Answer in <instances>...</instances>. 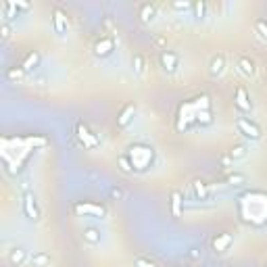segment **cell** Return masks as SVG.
Listing matches in <instances>:
<instances>
[{
  "label": "cell",
  "instance_id": "cell-1",
  "mask_svg": "<svg viewBox=\"0 0 267 267\" xmlns=\"http://www.w3.org/2000/svg\"><path fill=\"white\" fill-rule=\"evenodd\" d=\"M213 103L207 94H198L190 100H184L176 115V129L188 131L196 125H211L213 123Z\"/></svg>",
  "mask_w": 267,
  "mask_h": 267
},
{
  "label": "cell",
  "instance_id": "cell-2",
  "mask_svg": "<svg viewBox=\"0 0 267 267\" xmlns=\"http://www.w3.org/2000/svg\"><path fill=\"white\" fill-rule=\"evenodd\" d=\"M238 215L249 225L267 223V194L261 190H249L238 198Z\"/></svg>",
  "mask_w": 267,
  "mask_h": 267
},
{
  "label": "cell",
  "instance_id": "cell-3",
  "mask_svg": "<svg viewBox=\"0 0 267 267\" xmlns=\"http://www.w3.org/2000/svg\"><path fill=\"white\" fill-rule=\"evenodd\" d=\"M125 157H127V161L131 165V171H146L152 165V161H155V148L150 144L136 142V144H131L127 148Z\"/></svg>",
  "mask_w": 267,
  "mask_h": 267
},
{
  "label": "cell",
  "instance_id": "cell-4",
  "mask_svg": "<svg viewBox=\"0 0 267 267\" xmlns=\"http://www.w3.org/2000/svg\"><path fill=\"white\" fill-rule=\"evenodd\" d=\"M23 213L29 221H40V217H42V209L38 205V198L31 190L23 192Z\"/></svg>",
  "mask_w": 267,
  "mask_h": 267
},
{
  "label": "cell",
  "instance_id": "cell-5",
  "mask_svg": "<svg viewBox=\"0 0 267 267\" xmlns=\"http://www.w3.org/2000/svg\"><path fill=\"white\" fill-rule=\"evenodd\" d=\"M236 129L242 134L244 138H249V140H259V138H261V127H259L253 119H249V117H244V115H238V117H236Z\"/></svg>",
  "mask_w": 267,
  "mask_h": 267
},
{
  "label": "cell",
  "instance_id": "cell-6",
  "mask_svg": "<svg viewBox=\"0 0 267 267\" xmlns=\"http://www.w3.org/2000/svg\"><path fill=\"white\" fill-rule=\"evenodd\" d=\"M73 211L78 215H86V217H98V219L107 217V209L103 205H98V203H90V200H84V203L73 205Z\"/></svg>",
  "mask_w": 267,
  "mask_h": 267
},
{
  "label": "cell",
  "instance_id": "cell-7",
  "mask_svg": "<svg viewBox=\"0 0 267 267\" xmlns=\"http://www.w3.org/2000/svg\"><path fill=\"white\" fill-rule=\"evenodd\" d=\"M75 136H78V140L84 144V148H88V150L98 148V144H100V140L90 131V127H88L84 121H78V123H75Z\"/></svg>",
  "mask_w": 267,
  "mask_h": 267
},
{
  "label": "cell",
  "instance_id": "cell-8",
  "mask_svg": "<svg viewBox=\"0 0 267 267\" xmlns=\"http://www.w3.org/2000/svg\"><path fill=\"white\" fill-rule=\"evenodd\" d=\"M115 36L113 33H105V36H100L96 42H94V54L96 56H109L113 50H115Z\"/></svg>",
  "mask_w": 267,
  "mask_h": 267
},
{
  "label": "cell",
  "instance_id": "cell-9",
  "mask_svg": "<svg viewBox=\"0 0 267 267\" xmlns=\"http://www.w3.org/2000/svg\"><path fill=\"white\" fill-rule=\"evenodd\" d=\"M159 65L165 73H176L180 67V56L174 50H161L159 54Z\"/></svg>",
  "mask_w": 267,
  "mask_h": 267
},
{
  "label": "cell",
  "instance_id": "cell-10",
  "mask_svg": "<svg viewBox=\"0 0 267 267\" xmlns=\"http://www.w3.org/2000/svg\"><path fill=\"white\" fill-rule=\"evenodd\" d=\"M236 67H238V71L246 78H255L257 73V63L249 56V54H238L236 56Z\"/></svg>",
  "mask_w": 267,
  "mask_h": 267
},
{
  "label": "cell",
  "instance_id": "cell-11",
  "mask_svg": "<svg viewBox=\"0 0 267 267\" xmlns=\"http://www.w3.org/2000/svg\"><path fill=\"white\" fill-rule=\"evenodd\" d=\"M52 29L56 36H65L67 29H69V19H67V15L61 9H54L52 13Z\"/></svg>",
  "mask_w": 267,
  "mask_h": 267
},
{
  "label": "cell",
  "instance_id": "cell-12",
  "mask_svg": "<svg viewBox=\"0 0 267 267\" xmlns=\"http://www.w3.org/2000/svg\"><path fill=\"white\" fill-rule=\"evenodd\" d=\"M234 105H236L238 111H242V113H249V111L253 109L251 96H249V92H246L244 86H238V88H236V96H234Z\"/></svg>",
  "mask_w": 267,
  "mask_h": 267
},
{
  "label": "cell",
  "instance_id": "cell-13",
  "mask_svg": "<svg viewBox=\"0 0 267 267\" xmlns=\"http://www.w3.org/2000/svg\"><path fill=\"white\" fill-rule=\"evenodd\" d=\"M223 71H225V56L221 52H217L209 59V75L219 78V75H223Z\"/></svg>",
  "mask_w": 267,
  "mask_h": 267
},
{
  "label": "cell",
  "instance_id": "cell-14",
  "mask_svg": "<svg viewBox=\"0 0 267 267\" xmlns=\"http://www.w3.org/2000/svg\"><path fill=\"white\" fill-rule=\"evenodd\" d=\"M232 244H234V236H232L230 232L217 234V236L213 238V251L215 253H225V251H230Z\"/></svg>",
  "mask_w": 267,
  "mask_h": 267
},
{
  "label": "cell",
  "instance_id": "cell-15",
  "mask_svg": "<svg viewBox=\"0 0 267 267\" xmlns=\"http://www.w3.org/2000/svg\"><path fill=\"white\" fill-rule=\"evenodd\" d=\"M134 115H136V105H131V103H127L121 111H119V117H117V125L119 127H127L129 123H131V119H134Z\"/></svg>",
  "mask_w": 267,
  "mask_h": 267
},
{
  "label": "cell",
  "instance_id": "cell-16",
  "mask_svg": "<svg viewBox=\"0 0 267 267\" xmlns=\"http://www.w3.org/2000/svg\"><path fill=\"white\" fill-rule=\"evenodd\" d=\"M40 52L38 50H31L29 54H25V59H23V63H21V69L27 73V71H36L38 69V65H40Z\"/></svg>",
  "mask_w": 267,
  "mask_h": 267
},
{
  "label": "cell",
  "instance_id": "cell-17",
  "mask_svg": "<svg viewBox=\"0 0 267 267\" xmlns=\"http://www.w3.org/2000/svg\"><path fill=\"white\" fill-rule=\"evenodd\" d=\"M138 15H140L142 23H150V21L157 17V7L150 5V3H142L140 9H138Z\"/></svg>",
  "mask_w": 267,
  "mask_h": 267
},
{
  "label": "cell",
  "instance_id": "cell-18",
  "mask_svg": "<svg viewBox=\"0 0 267 267\" xmlns=\"http://www.w3.org/2000/svg\"><path fill=\"white\" fill-rule=\"evenodd\" d=\"M9 261H11V265H23L25 261H27V251L25 249H21V246H15V249H11L9 251Z\"/></svg>",
  "mask_w": 267,
  "mask_h": 267
},
{
  "label": "cell",
  "instance_id": "cell-19",
  "mask_svg": "<svg viewBox=\"0 0 267 267\" xmlns=\"http://www.w3.org/2000/svg\"><path fill=\"white\" fill-rule=\"evenodd\" d=\"M82 236H84V242H88L90 246H96V244H100V230H96V227H84V232H82Z\"/></svg>",
  "mask_w": 267,
  "mask_h": 267
},
{
  "label": "cell",
  "instance_id": "cell-20",
  "mask_svg": "<svg viewBox=\"0 0 267 267\" xmlns=\"http://www.w3.org/2000/svg\"><path fill=\"white\" fill-rule=\"evenodd\" d=\"M131 69H134V73H136V75H144V71H146V59H144V54H134Z\"/></svg>",
  "mask_w": 267,
  "mask_h": 267
},
{
  "label": "cell",
  "instance_id": "cell-21",
  "mask_svg": "<svg viewBox=\"0 0 267 267\" xmlns=\"http://www.w3.org/2000/svg\"><path fill=\"white\" fill-rule=\"evenodd\" d=\"M192 190H194V196H196L198 200H205V198L209 196V186H207L203 180H196V182L192 184Z\"/></svg>",
  "mask_w": 267,
  "mask_h": 267
},
{
  "label": "cell",
  "instance_id": "cell-22",
  "mask_svg": "<svg viewBox=\"0 0 267 267\" xmlns=\"http://www.w3.org/2000/svg\"><path fill=\"white\" fill-rule=\"evenodd\" d=\"M31 265H33V267H46V265H50V255L44 253V251L33 253V257H31Z\"/></svg>",
  "mask_w": 267,
  "mask_h": 267
},
{
  "label": "cell",
  "instance_id": "cell-23",
  "mask_svg": "<svg viewBox=\"0 0 267 267\" xmlns=\"http://www.w3.org/2000/svg\"><path fill=\"white\" fill-rule=\"evenodd\" d=\"M17 13H19V9H17L15 3H5L3 5V21L5 23H9L13 17H17Z\"/></svg>",
  "mask_w": 267,
  "mask_h": 267
},
{
  "label": "cell",
  "instance_id": "cell-24",
  "mask_svg": "<svg viewBox=\"0 0 267 267\" xmlns=\"http://www.w3.org/2000/svg\"><path fill=\"white\" fill-rule=\"evenodd\" d=\"M253 27H255V33H257L261 40H267V19H263V17L255 19Z\"/></svg>",
  "mask_w": 267,
  "mask_h": 267
},
{
  "label": "cell",
  "instance_id": "cell-25",
  "mask_svg": "<svg viewBox=\"0 0 267 267\" xmlns=\"http://www.w3.org/2000/svg\"><path fill=\"white\" fill-rule=\"evenodd\" d=\"M180 211H182V194L178 190H174L171 192V213H174V217H178Z\"/></svg>",
  "mask_w": 267,
  "mask_h": 267
},
{
  "label": "cell",
  "instance_id": "cell-26",
  "mask_svg": "<svg viewBox=\"0 0 267 267\" xmlns=\"http://www.w3.org/2000/svg\"><path fill=\"white\" fill-rule=\"evenodd\" d=\"M192 11H194V15H196V19H207V11H209V5L207 3H194L192 5Z\"/></svg>",
  "mask_w": 267,
  "mask_h": 267
},
{
  "label": "cell",
  "instance_id": "cell-27",
  "mask_svg": "<svg viewBox=\"0 0 267 267\" xmlns=\"http://www.w3.org/2000/svg\"><path fill=\"white\" fill-rule=\"evenodd\" d=\"M246 152H249V148H246L244 144H238V146H234V148H232V152H230V159H232V161L244 159V157H246Z\"/></svg>",
  "mask_w": 267,
  "mask_h": 267
},
{
  "label": "cell",
  "instance_id": "cell-28",
  "mask_svg": "<svg viewBox=\"0 0 267 267\" xmlns=\"http://www.w3.org/2000/svg\"><path fill=\"white\" fill-rule=\"evenodd\" d=\"M23 75H25V71L21 69V65L19 67H11V69L7 71V80H11V82H19V80H23Z\"/></svg>",
  "mask_w": 267,
  "mask_h": 267
},
{
  "label": "cell",
  "instance_id": "cell-29",
  "mask_svg": "<svg viewBox=\"0 0 267 267\" xmlns=\"http://www.w3.org/2000/svg\"><path fill=\"white\" fill-rule=\"evenodd\" d=\"M227 184H232V186H242V184H246V176L234 171V174L227 176Z\"/></svg>",
  "mask_w": 267,
  "mask_h": 267
},
{
  "label": "cell",
  "instance_id": "cell-30",
  "mask_svg": "<svg viewBox=\"0 0 267 267\" xmlns=\"http://www.w3.org/2000/svg\"><path fill=\"white\" fill-rule=\"evenodd\" d=\"M134 267H159L152 259H146V257H138L136 261H134Z\"/></svg>",
  "mask_w": 267,
  "mask_h": 267
},
{
  "label": "cell",
  "instance_id": "cell-31",
  "mask_svg": "<svg viewBox=\"0 0 267 267\" xmlns=\"http://www.w3.org/2000/svg\"><path fill=\"white\" fill-rule=\"evenodd\" d=\"M117 163H119V169H121L123 174H131V165H129V161H127L125 155H121V157L117 159Z\"/></svg>",
  "mask_w": 267,
  "mask_h": 267
},
{
  "label": "cell",
  "instance_id": "cell-32",
  "mask_svg": "<svg viewBox=\"0 0 267 267\" xmlns=\"http://www.w3.org/2000/svg\"><path fill=\"white\" fill-rule=\"evenodd\" d=\"M171 9H174V11H190L192 5L186 3V0H184V3H182V0H178V3H171Z\"/></svg>",
  "mask_w": 267,
  "mask_h": 267
},
{
  "label": "cell",
  "instance_id": "cell-33",
  "mask_svg": "<svg viewBox=\"0 0 267 267\" xmlns=\"http://www.w3.org/2000/svg\"><path fill=\"white\" fill-rule=\"evenodd\" d=\"M11 31H13L11 25L3 21V25H0V36H3V40H9V38H11Z\"/></svg>",
  "mask_w": 267,
  "mask_h": 267
},
{
  "label": "cell",
  "instance_id": "cell-34",
  "mask_svg": "<svg viewBox=\"0 0 267 267\" xmlns=\"http://www.w3.org/2000/svg\"><path fill=\"white\" fill-rule=\"evenodd\" d=\"M155 46H159V48H163V50H167V40L163 38V36H155Z\"/></svg>",
  "mask_w": 267,
  "mask_h": 267
},
{
  "label": "cell",
  "instance_id": "cell-35",
  "mask_svg": "<svg viewBox=\"0 0 267 267\" xmlns=\"http://www.w3.org/2000/svg\"><path fill=\"white\" fill-rule=\"evenodd\" d=\"M111 196H113V198H117V200H119V198H121V196H123V192H121V188H113V190H111Z\"/></svg>",
  "mask_w": 267,
  "mask_h": 267
},
{
  "label": "cell",
  "instance_id": "cell-36",
  "mask_svg": "<svg viewBox=\"0 0 267 267\" xmlns=\"http://www.w3.org/2000/svg\"><path fill=\"white\" fill-rule=\"evenodd\" d=\"M265 88H267V75H265Z\"/></svg>",
  "mask_w": 267,
  "mask_h": 267
},
{
  "label": "cell",
  "instance_id": "cell-37",
  "mask_svg": "<svg viewBox=\"0 0 267 267\" xmlns=\"http://www.w3.org/2000/svg\"><path fill=\"white\" fill-rule=\"evenodd\" d=\"M184 267H190V265H184Z\"/></svg>",
  "mask_w": 267,
  "mask_h": 267
}]
</instances>
